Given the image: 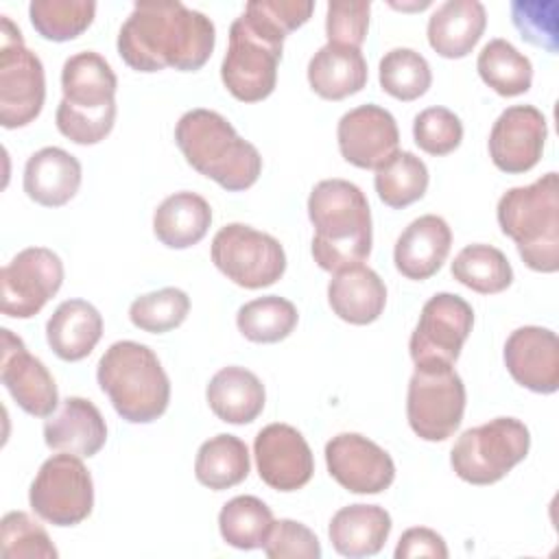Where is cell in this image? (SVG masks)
Returning a JSON list of instances; mask_svg holds the SVG:
<instances>
[{
  "label": "cell",
  "mask_w": 559,
  "mask_h": 559,
  "mask_svg": "<svg viewBox=\"0 0 559 559\" xmlns=\"http://www.w3.org/2000/svg\"><path fill=\"white\" fill-rule=\"evenodd\" d=\"M373 186L384 205L402 210L426 194L428 168L415 153L397 151L376 168Z\"/></svg>",
  "instance_id": "obj_34"
},
{
  "label": "cell",
  "mask_w": 559,
  "mask_h": 559,
  "mask_svg": "<svg viewBox=\"0 0 559 559\" xmlns=\"http://www.w3.org/2000/svg\"><path fill=\"white\" fill-rule=\"evenodd\" d=\"M81 177V162L72 153L44 146L26 159L22 186L31 201L44 207H61L79 192Z\"/></svg>",
  "instance_id": "obj_23"
},
{
  "label": "cell",
  "mask_w": 559,
  "mask_h": 559,
  "mask_svg": "<svg viewBox=\"0 0 559 559\" xmlns=\"http://www.w3.org/2000/svg\"><path fill=\"white\" fill-rule=\"evenodd\" d=\"M190 312V297L175 286L140 295L129 306L131 323L151 334H164L179 328Z\"/></svg>",
  "instance_id": "obj_39"
},
{
  "label": "cell",
  "mask_w": 559,
  "mask_h": 559,
  "mask_svg": "<svg viewBox=\"0 0 559 559\" xmlns=\"http://www.w3.org/2000/svg\"><path fill=\"white\" fill-rule=\"evenodd\" d=\"M548 124L544 114L533 105L507 107L489 133V157L493 166L509 175L531 170L544 153Z\"/></svg>",
  "instance_id": "obj_17"
},
{
  "label": "cell",
  "mask_w": 559,
  "mask_h": 559,
  "mask_svg": "<svg viewBox=\"0 0 559 559\" xmlns=\"http://www.w3.org/2000/svg\"><path fill=\"white\" fill-rule=\"evenodd\" d=\"M214 22L181 2H138L118 33V55L138 72H194L214 50Z\"/></svg>",
  "instance_id": "obj_1"
},
{
  "label": "cell",
  "mask_w": 559,
  "mask_h": 559,
  "mask_svg": "<svg viewBox=\"0 0 559 559\" xmlns=\"http://www.w3.org/2000/svg\"><path fill=\"white\" fill-rule=\"evenodd\" d=\"M44 441L50 450L90 459L105 445L107 424L96 404L72 395L66 397L59 411L46 419Z\"/></svg>",
  "instance_id": "obj_21"
},
{
  "label": "cell",
  "mask_w": 559,
  "mask_h": 559,
  "mask_svg": "<svg viewBox=\"0 0 559 559\" xmlns=\"http://www.w3.org/2000/svg\"><path fill=\"white\" fill-rule=\"evenodd\" d=\"M502 356L507 371L520 386L544 395L559 389V338L552 330L542 325L513 330Z\"/></svg>",
  "instance_id": "obj_20"
},
{
  "label": "cell",
  "mask_w": 559,
  "mask_h": 559,
  "mask_svg": "<svg viewBox=\"0 0 559 559\" xmlns=\"http://www.w3.org/2000/svg\"><path fill=\"white\" fill-rule=\"evenodd\" d=\"M96 380L129 424H151L170 402V380L157 354L135 341L111 343L98 360Z\"/></svg>",
  "instance_id": "obj_5"
},
{
  "label": "cell",
  "mask_w": 559,
  "mask_h": 559,
  "mask_svg": "<svg viewBox=\"0 0 559 559\" xmlns=\"http://www.w3.org/2000/svg\"><path fill=\"white\" fill-rule=\"evenodd\" d=\"M249 450L236 435H216L201 443L194 459V476L203 487L223 491L249 476Z\"/></svg>",
  "instance_id": "obj_31"
},
{
  "label": "cell",
  "mask_w": 559,
  "mask_h": 559,
  "mask_svg": "<svg viewBox=\"0 0 559 559\" xmlns=\"http://www.w3.org/2000/svg\"><path fill=\"white\" fill-rule=\"evenodd\" d=\"M487 26V13L478 0H448L428 20V44L445 59L472 52Z\"/></svg>",
  "instance_id": "obj_26"
},
{
  "label": "cell",
  "mask_w": 559,
  "mask_h": 559,
  "mask_svg": "<svg viewBox=\"0 0 559 559\" xmlns=\"http://www.w3.org/2000/svg\"><path fill=\"white\" fill-rule=\"evenodd\" d=\"M328 301L338 319L352 325H367L382 314L386 286L373 269L356 264L334 273L328 284Z\"/></svg>",
  "instance_id": "obj_24"
},
{
  "label": "cell",
  "mask_w": 559,
  "mask_h": 559,
  "mask_svg": "<svg viewBox=\"0 0 559 559\" xmlns=\"http://www.w3.org/2000/svg\"><path fill=\"white\" fill-rule=\"evenodd\" d=\"M284 39L286 35L245 4V11L229 26V46L221 63L223 85L234 98L258 103L271 96Z\"/></svg>",
  "instance_id": "obj_7"
},
{
  "label": "cell",
  "mask_w": 559,
  "mask_h": 559,
  "mask_svg": "<svg viewBox=\"0 0 559 559\" xmlns=\"http://www.w3.org/2000/svg\"><path fill=\"white\" fill-rule=\"evenodd\" d=\"M452 277L463 286L480 295H496L511 286L513 269L507 255L491 245H467L463 247L452 266Z\"/></svg>",
  "instance_id": "obj_33"
},
{
  "label": "cell",
  "mask_w": 559,
  "mask_h": 559,
  "mask_svg": "<svg viewBox=\"0 0 559 559\" xmlns=\"http://www.w3.org/2000/svg\"><path fill=\"white\" fill-rule=\"evenodd\" d=\"M314 227L312 258L330 273L362 264L371 253V210L365 192L347 179H323L308 197Z\"/></svg>",
  "instance_id": "obj_2"
},
{
  "label": "cell",
  "mask_w": 559,
  "mask_h": 559,
  "mask_svg": "<svg viewBox=\"0 0 559 559\" xmlns=\"http://www.w3.org/2000/svg\"><path fill=\"white\" fill-rule=\"evenodd\" d=\"M380 87L397 100H415L424 96L432 83V72L424 55L413 48L389 50L378 66Z\"/></svg>",
  "instance_id": "obj_38"
},
{
  "label": "cell",
  "mask_w": 559,
  "mask_h": 559,
  "mask_svg": "<svg viewBox=\"0 0 559 559\" xmlns=\"http://www.w3.org/2000/svg\"><path fill=\"white\" fill-rule=\"evenodd\" d=\"M336 140L345 162L356 168L376 170L397 153L400 131L389 109L367 103L341 116Z\"/></svg>",
  "instance_id": "obj_18"
},
{
  "label": "cell",
  "mask_w": 559,
  "mask_h": 559,
  "mask_svg": "<svg viewBox=\"0 0 559 559\" xmlns=\"http://www.w3.org/2000/svg\"><path fill=\"white\" fill-rule=\"evenodd\" d=\"M2 559H57L46 528L24 511H9L0 522Z\"/></svg>",
  "instance_id": "obj_40"
},
{
  "label": "cell",
  "mask_w": 559,
  "mask_h": 559,
  "mask_svg": "<svg viewBox=\"0 0 559 559\" xmlns=\"http://www.w3.org/2000/svg\"><path fill=\"white\" fill-rule=\"evenodd\" d=\"M264 555L269 559H319L321 544L319 537L301 522L295 520H273L269 535L264 539Z\"/></svg>",
  "instance_id": "obj_44"
},
{
  "label": "cell",
  "mask_w": 559,
  "mask_h": 559,
  "mask_svg": "<svg viewBox=\"0 0 559 559\" xmlns=\"http://www.w3.org/2000/svg\"><path fill=\"white\" fill-rule=\"evenodd\" d=\"M116 72L98 52L68 57L61 68L63 98L55 114L59 133L83 146L105 140L116 122Z\"/></svg>",
  "instance_id": "obj_4"
},
{
  "label": "cell",
  "mask_w": 559,
  "mask_h": 559,
  "mask_svg": "<svg viewBox=\"0 0 559 559\" xmlns=\"http://www.w3.org/2000/svg\"><path fill=\"white\" fill-rule=\"evenodd\" d=\"M212 225V207L197 192L166 197L153 214V234L168 249H188L201 242Z\"/></svg>",
  "instance_id": "obj_30"
},
{
  "label": "cell",
  "mask_w": 559,
  "mask_h": 559,
  "mask_svg": "<svg viewBox=\"0 0 559 559\" xmlns=\"http://www.w3.org/2000/svg\"><path fill=\"white\" fill-rule=\"evenodd\" d=\"M96 2L92 0H33L28 17L33 28L50 41H70L92 24Z\"/></svg>",
  "instance_id": "obj_37"
},
{
  "label": "cell",
  "mask_w": 559,
  "mask_h": 559,
  "mask_svg": "<svg viewBox=\"0 0 559 559\" xmlns=\"http://www.w3.org/2000/svg\"><path fill=\"white\" fill-rule=\"evenodd\" d=\"M413 138L424 153L441 157L459 148L463 140V122L448 107H426L413 120Z\"/></svg>",
  "instance_id": "obj_41"
},
{
  "label": "cell",
  "mask_w": 559,
  "mask_h": 559,
  "mask_svg": "<svg viewBox=\"0 0 559 559\" xmlns=\"http://www.w3.org/2000/svg\"><path fill=\"white\" fill-rule=\"evenodd\" d=\"M474 325L472 306L454 293L432 295L411 334V358L417 365H454Z\"/></svg>",
  "instance_id": "obj_13"
},
{
  "label": "cell",
  "mask_w": 559,
  "mask_h": 559,
  "mask_svg": "<svg viewBox=\"0 0 559 559\" xmlns=\"http://www.w3.org/2000/svg\"><path fill=\"white\" fill-rule=\"evenodd\" d=\"M531 448L528 428L515 417H496L467 428L450 452L456 476L469 485H491L504 478Z\"/></svg>",
  "instance_id": "obj_8"
},
{
  "label": "cell",
  "mask_w": 559,
  "mask_h": 559,
  "mask_svg": "<svg viewBox=\"0 0 559 559\" xmlns=\"http://www.w3.org/2000/svg\"><path fill=\"white\" fill-rule=\"evenodd\" d=\"M0 378L15 404L33 417H50L59 404L55 378L46 365L28 354L26 345L11 330L2 328Z\"/></svg>",
  "instance_id": "obj_19"
},
{
  "label": "cell",
  "mask_w": 559,
  "mask_h": 559,
  "mask_svg": "<svg viewBox=\"0 0 559 559\" xmlns=\"http://www.w3.org/2000/svg\"><path fill=\"white\" fill-rule=\"evenodd\" d=\"M393 555H395V559H415V557L445 559L448 546L437 531L426 528V526H413L402 533Z\"/></svg>",
  "instance_id": "obj_46"
},
{
  "label": "cell",
  "mask_w": 559,
  "mask_h": 559,
  "mask_svg": "<svg viewBox=\"0 0 559 559\" xmlns=\"http://www.w3.org/2000/svg\"><path fill=\"white\" fill-rule=\"evenodd\" d=\"M391 515L378 504H349L338 509L328 526L332 548L349 559L373 557L391 533Z\"/></svg>",
  "instance_id": "obj_25"
},
{
  "label": "cell",
  "mask_w": 559,
  "mask_h": 559,
  "mask_svg": "<svg viewBox=\"0 0 559 559\" xmlns=\"http://www.w3.org/2000/svg\"><path fill=\"white\" fill-rule=\"evenodd\" d=\"M212 262L242 288L275 284L286 271V253L277 238L245 223H229L212 238Z\"/></svg>",
  "instance_id": "obj_11"
},
{
  "label": "cell",
  "mask_w": 559,
  "mask_h": 559,
  "mask_svg": "<svg viewBox=\"0 0 559 559\" xmlns=\"http://www.w3.org/2000/svg\"><path fill=\"white\" fill-rule=\"evenodd\" d=\"M452 247L450 225L437 214H424L400 234L393 262L395 269L415 282L432 277L445 262Z\"/></svg>",
  "instance_id": "obj_22"
},
{
  "label": "cell",
  "mask_w": 559,
  "mask_h": 559,
  "mask_svg": "<svg viewBox=\"0 0 559 559\" xmlns=\"http://www.w3.org/2000/svg\"><path fill=\"white\" fill-rule=\"evenodd\" d=\"M297 308L280 295H264L247 301L236 312L238 332L251 343L284 341L297 325Z\"/></svg>",
  "instance_id": "obj_35"
},
{
  "label": "cell",
  "mask_w": 559,
  "mask_h": 559,
  "mask_svg": "<svg viewBox=\"0 0 559 559\" xmlns=\"http://www.w3.org/2000/svg\"><path fill=\"white\" fill-rule=\"evenodd\" d=\"M31 509L55 526L81 524L94 507L92 474L81 456L59 452L46 459L28 489Z\"/></svg>",
  "instance_id": "obj_12"
},
{
  "label": "cell",
  "mask_w": 559,
  "mask_h": 559,
  "mask_svg": "<svg viewBox=\"0 0 559 559\" xmlns=\"http://www.w3.org/2000/svg\"><path fill=\"white\" fill-rule=\"evenodd\" d=\"M212 413L227 424H251L264 408L266 393L262 380L238 365L218 369L205 389Z\"/></svg>",
  "instance_id": "obj_28"
},
{
  "label": "cell",
  "mask_w": 559,
  "mask_h": 559,
  "mask_svg": "<svg viewBox=\"0 0 559 559\" xmlns=\"http://www.w3.org/2000/svg\"><path fill=\"white\" fill-rule=\"evenodd\" d=\"M557 11L555 0L511 2V20L520 37L548 52H557Z\"/></svg>",
  "instance_id": "obj_42"
},
{
  "label": "cell",
  "mask_w": 559,
  "mask_h": 559,
  "mask_svg": "<svg viewBox=\"0 0 559 559\" xmlns=\"http://www.w3.org/2000/svg\"><path fill=\"white\" fill-rule=\"evenodd\" d=\"M46 100L39 57L26 48L11 17L0 15V124L17 129L33 122Z\"/></svg>",
  "instance_id": "obj_9"
},
{
  "label": "cell",
  "mask_w": 559,
  "mask_h": 559,
  "mask_svg": "<svg viewBox=\"0 0 559 559\" xmlns=\"http://www.w3.org/2000/svg\"><path fill=\"white\" fill-rule=\"evenodd\" d=\"M330 476L352 493H380L395 478V463L386 450L358 432H341L325 443Z\"/></svg>",
  "instance_id": "obj_15"
},
{
  "label": "cell",
  "mask_w": 559,
  "mask_h": 559,
  "mask_svg": "<svg viewBox=\"0 0 559 559\" xmlns=\"http://www.w3.org/2000/svg\"><path fill=\"white\" fill-rule=\"evenodd\" d=\"M465 413V384L452 365H417L406 393V417L424 441H445Z\"/></svg>",
  "instance_id": "obj_10"
},
{
  "label": "cell",
  "mask_w": 559,
  "mask_h": 559,
  "mask_svg": "<svg viewBox=\"0 0 559 559\" xmlns=\"http://www.w3.org/2000/svg\"><path fill=\"white\" fill-rule=\"evenodd\" d=\"M247 7L275 26L282 35L304 26L314 11V2L310 0H251Z\"/></svg>",
  "instance_id": "obj_45"
},
{
  "label": "cell",
  "mask_w": 559,
  "mask_h": 559,
  "mask_svg": "<svg viewBox=\"0 0 559 559\" xmlns=\"http://www.w3.org/2000/svg\"><path fill=\"white\" fill-rule=\"evenodd\" d=\"M175 142L199 175L229 192L251 188L262 173L260 151L218 111L203 107L186 111L175 127Z\"/></svg>",
  "instance_id": "obj_3"
},
{
  "label": "cell",
  "mask_w": 559,
  "mask_h": 559,
  "mask_svg": "<svg viewBox=\"0 0 559 559\" xmlns=\"http://www.w3.org/2000/svg\"><path fill=\"white\" fill-rule=\"evenodd\" d=\"M308 83L325 100H343L367 85V61L360 48L325 44L308 61Z\"/></svg>",
  "instance_id": "obj_29"
},
{
  "label": "cell",
  "mask_w": 559,
  "mask_h": 559,
  "mask_svg": "<svg viewBox=\"0 0 559 559\" xmlns=\"http://www.w3.org/2000/svg\"><path fill=\"white\" fill-rule=\"evenodd\" d=\"M260 478L277 491H297L310 483L314 459L304 435L288 424L264 426L253 441Z\"/></svg>",
  "instance_id": "obj_16"
},
{
  "label": "cell",
  "mask_w": 559,
  "mask_h": 559,
  "mask_svg": "<svg viewBox=\"0 0 559 559\" xmlns=\"http://www.w3.org/2000/svg\"><path fill=\"white\" fill-rule=\"evenodd\" d=\"M103 336V317L85 299L61 301L46 323V341L66 362L83 360Z\"/></svg>",
  "instance_id": "obj_27"
},
{
  "label": "cell",
  "mask_w": 559,
  "mask_h": 559,
  "mask_svg": "<svg viewBox=\"0 0 559 559\" xmlns=\"http://www.w3.org/2000/svg\"><path fill=\"white\" fill-rule=\"evenodd\" d=\"M273 524V513L255 496H236L218 513V531L225 544L238 550L262 548Z\"/></svg>",
  "instance_id": "obj_36"
},
{
  "label": "cell",
  "mask_w": 559,
  "mask_h": 559,
  "mask_svg": "<svg viewBox=\"0 0 559 559\" xmlns=\"http://www.w3.org/2000/svg\"><path fill=\"white\" fill-rule=\"evenodd\" d=\"M476 70L485 85H489L500 96H520L531 90L533 66L526 55H522L507 39L487 41L476 59Z\"/></svg>",
  "instance_id": "obj_32"
},
{
  "label": "cell",
  "mask_w": 559,
  "mask_h": 559,
  "mask_svg": "<svg viewBox=\"0 0 559 559\" xmlns=\"http://www.w3.org/2000/svg\"><path fill=\"white\" fill-rule=\"evenodd\" d=\"M371 4L365 0H332L325 13L328 44L360 48L369 31Z\"/></svg>",
  "instance_id": "obj_43"
},
{
  "label": "cell",
  "mask_w": 559,
  "mask_h": 559,
  "mask_svg": "<svg viewBox=\"0 0 559 559\" xmlns=\"http://www.w3.org/2000/svg\"><path fill=\"white\" fill-rule=\"evenodd\" d=\"M63 284V262L46 247H26L0 273V308L7 317L31 319Z\"/></svg>",
  "instance_id": "obj_14"
},
{
  "label": "cell",
  "mask_w": 559,
  "mask_h": 559,
  "mask_svg": "<svg viewBox=\"0 0 559 559\" xmlns=\"http://www.w3.org/2000/svg\"><path fill=\"white\" fill-rule=\"evenodd\" d=\"M498 225L522 262L537 273L559 269V177L546 173L528 186L507 190L496 207Z\"/></svg>",
  "instance_id": "obj_6"
}]
</instances>
